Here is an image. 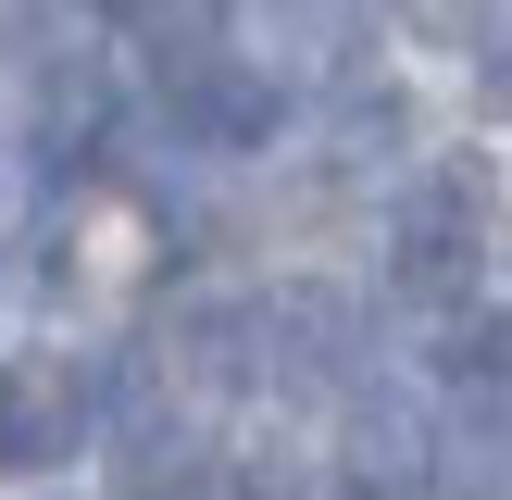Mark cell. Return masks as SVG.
<instances>
[{
	"instance_id": "6",
	"label": "cell",
	"mask_w": 512,
	"mask_h": 500,
	"mask_svg": "<svg viewBox=\"0 0 512 500\" xmlns=\"http://www.w3.org/2000/svg\"><path fill=\"white\" fill-rule=\"evenodd\" d=\"M438 488L450 500H512V400H463L438 425Z\"/></svg>"
},
{
	"instance_id": "8",
	"label": "cell",
	"mask_w": 512,
	"mask_h": 500,
	"mask_svg": "<svg viewBox=\"0 0 512 500\" xmlns=\"http://www.w3.org/2000/svg\"><path fill=\"white\" fill-rule=\"evenodd\" d=\"M400 125H413V113H400V88H363V100L338 113V138H350V163H375V150H388Z\"/></svg>"
},
{
	"instance_id": "4",
	"label": "cell",
	"mask_w": 512,
	"mask_h": 500,
	"mask_svg": "<svg viewBox=\"0 0 512 500\" xmlns=\"http://www.w3.org/2000/svg\"><path fill=\"white\" fill-rule=\"evenodd\" d=\"M163 100H175V138L188 150H263L275 138V75L238 63V50H188V63H163Z\"/></svg>"
},
{
	"instance_id": "9",
	"label": "cell",
	"mask_w": 512,
	"mask_h": 500,
	"mask_svg": "<svg viewBox=\"0 0 512 500\" xmlns=\"http://www.w3.org/2000/svg\"><path fill=\"white\" fill-rule=\"evenodd\" d=\"M488 100H500V113H512V50H488Z\"/></svg>"
},
{
	"instance_id": "3",
	"label": "cell",
	"mask_w": 512,
	"mask_h": 500,
	"mask_svg": "<svg viewBox=\"0 0 512 500\" xmlns=\"http://www.w3.org/2000/svg\"><path fill=\"white\" fill-rule=\"evenodd\" d=\"M250 338H263V375H275V388H350V375H363V313H350L338 288L250 300Z\"/></svg>"
},
{
	"instance_id": "1",
	"label": "cell",
	"mask_w": 512,
	"mask_h": 500,
	"mask_svg": "<svg viewBox=\"0 0 512 500\" xmlns=\"http://www.w3.org/2000/svg\"><path fill=\"white\" fill-rule=\"evenodd\" d=\"M88 413H100V388L63 363V350H25V363H0V463H13V475L75 463V450H88Z\"/></svg>"
},
{
	"instance_id": "5",
	"label": "cell",
	"mask_w": 512,
	"mask_h": 500,
	"mask_svg": "<svg viewBox=\"0 0 512 500\" xmlns=\"http://www.w3.org/2000/svg\"><path fill=\"white\" fill-rule=\"evenodd\" d=\"M338 475H350L363 500H425V488H438V425H425L413 400H350Z\"/></svg>"
},
{
	"instance_id": "2",
	"label": "cell",
	"mask_w": 512,
	"mask_h": 500,
	"mask_svg": "<svg viewBox=\"0 0 512 500\" xmlns=\"http://www.w3.org/2000/svg\"><path fill=\"white\" fill-rule=\"evenodd\" d=\"M475 225H488V188H475L463 163L425 175V188L388 213V275H400L413 300H450V288L475 275Z\"/></svg>"
},
{
	"instance_id": "7",
	"label": "cell",
	"mask_w": 512,
	"mask_h": 500,
	"mask_svg": "<svg viewBox=\"0 0 512 500\" xmlns=\"http://www.w3.org/2000/svg\"><path fill=\"white\" fill-rule=\"evenodd\" d=\"M438 375H450L463 400H512V325H500V313H463V325L438 338Z\"/></svg>"
}]
</instances>
